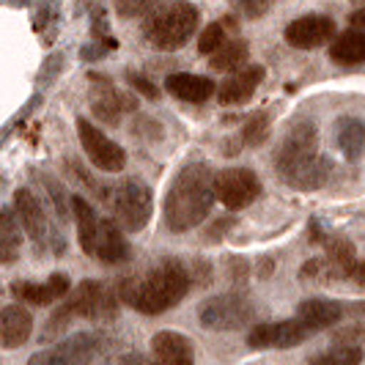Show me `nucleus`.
Masks as SVG:
<instances>
[{
    "label": "nucleus",
    "instance_id": "31",
    "mask_svg": "<svg viewBox=\"0 0 365 365\" xmlns=\"http://www.w3.org/2000/svg\"><path fill=\"white\" fill-rule=\"evenodd\" d=\"M222 44H225V28L220 22H212V25L203 28L201 36H198V53L215 55Z\"/></svg>",
    "mask_w": 365,
    "mask_h": 365
},
{
    "label": "nucleus",
    "instance_id": "26",
    "mask_svg": "<svg viewBox=\"0 0 365 365\" xmlns=\"http://www.w3.org/2000/svg\"><path fill=\"white\" fill-rule=\"evenodd\" d=\"M322 267L332 277H349L351 269L357 267V253L354 245L349 239H332L327 245V261H322Z\"/></svg>",
    "mask_w": 365,
    "mask_h": 365
},
{
    "label": "nucleus",
    "instance_id": "30",
    "mask_svg": "<svg viewBox=\"0 0 365 365\" xmlns=\"http://www.w3.org/2000/svg\"><path fill=\"white\" fill-rule=\"evenodd\" d=\"M113 6H115V14L121 19H135L151 14L160 6V0H113Z\"/></svg>",
    "mask_w": 365,
    "mask_h": 365
},
{
    "label": "nucleus",
    "instance_id": "17",
    "mask_svg": "<svg viewBox=\"0 0 365 365\" xmlns=\"http://www.w3.org/2000/svg\"><path fill=\"white\" fill-rule=\"evenodd\" d=\"M264 66H247V69H237V74H231L222 86L217 88V102L231 108V105H245L253 99L256 88L264 80Z\"/></svg>",
    "mask_w": 365,
    "mask_h": 365
},
{
    "label": "nucleus",
    "instance_id": "36",
    "mask_svg": "<svg viewBox=\"0 0 365 365\" xmlns=\"http://www.w3.org/2000/svg\"><path fill=\"white\" fill-rule=\"evenodd\" d=\"M351 31H354V34H365V11L363 9H357V11L351 14Z\"/></svg>",
    "mask_w": 365,
    "mask_h": 365
},
{
    "label": "nucleus",
    "instance_id": "34",
    "mask_svg": "<svg viewBox=\"0 0 365 365\" xmlns=\"http://www.w3.org/2000/svg\"><path fill=\"white\" fill-rule=\"evenodd\" d=\"M272 6H274V0H247V3H245V9H247V14H250V17H261V14H267Z\"/></svg>",
    "mask_w": 365,
    "mask_h": 365
},
{
    "label": "nucleus",
    "instance_id": "13",
    "mask_svg": "<svg viewBox=\"0 0 365 365\" xmlns=\"http://www.w3.org/2000/svg\"><path fill=\"white\" fill-rule=\"evenodd\" d=\"M305 338H311V332L302 327L299 319H283V322L256 324L247 335V344L250 349H294Z\"/></svg>",
    "mask_w": 365,
    "mask_h": 365
},
{
    "label": "nucleus",
    "instance_id": "24",
    "mask_svg": "<svg viewBox=\"0 0 365 365\" xmlns=\"http://www.w3.org/2000/svg\"><path fill=\"white\" fill-rule=\"evenodd\" d=\"M22 247V228L14 212L6 206L0 209V264H14Z\"/></svg>",
    "mask_w": 365,
    "mask_h": 365
},
{
    "label": "nucleus",
    "instance_id": "23",
    "mask_svg": "<svg viewBox=\"0 0 365 365\" xmlns=\"http://www.w3.org/2000/svg\"><path fill=\"white\" fill-rule=\"evenodd\" d=\"M335 140L344 151L349 163H357L360 154H363V121L354 118V115H344L338 118L335 124Z\"/></svg>",
    "mask_w": 365,
    "mask_h": 365
},
{
    "label": "nucleus",
    "instance_id": "28",
    "mask_svg": "<svg viewBox=\"0 0 365 365\" xmlns=\"http://www.w3.org/2000/svg\"><path fill=\"white\" fill-rule=\"evenodd\" d=\"M363 363V349L351 344H338L322 354L311 357V365H360Z\"/></svg>",
    "mask_w": 365,
    "mask_h": 365
},
{
    "label": "nucleus",
    "instance_id": "20",
    "mask_svg": "<svg viewBox=\"0 0 365 365\" xmlns=\"http://www.w3.org/2000/svg\"><path fill=\"white\" fill-rule=\"evenodd\" d=\"M34 332V316L22 305H6L0 311V346L19 349Z\"/></svg>",
    "mask_w": 365,
    "mask_h": 365
},
{
    "label": "nucleus",
    "instance_id": "7",
    "mask_svg": "<svg viewBox=\"0 0 365 365\" xmlns=\"http://www.w3.org/2000/svg\"><path fill=\"white\" fill-rule=\"evenodd\" d=\"M253 319V305L245 294L228 292L217 294L212 299H206L198 308V322L203 329H215V332H228V329L245 327Z\"/></svg>",
    "mask_w": 365,
    "mask_h": 365
},
{
    "label": "nucleus",
    "instance_id": "8",
    "mask_svg": "<svg viewBox=\"0 0 365 365\" xmlns=\"http://www.w3.org/2000/svg\"><path fill=\"white\" fill-rule=\"evenodd\" d=\"M261 195V179L250 168H225L215 173V201L225 209L239 212L258 201Z\"/></svg>",
    "mask_w": 365,
    "mask_h": 365
},
{
    "label": "nucleus",
    "instance_id": "5",
    "mask_svg": "<svg viewBox=\"0 0 365 365\" xmlns=\"http://www.w3.org/2000/svg\"><path fill=\"white\" fill-rule=\"evenodd\" d=\"M198 25H201L198 6H192L187 0H170L165 6H157L148 14L146 25H143V36L157 50H179L192 38Z\"/></svg>",
    "mask_w": 365,
    "mask_h": 365
},
{
    "label": "nucleus",
    "instance_id": "1",
    "mask_svg": "<svg viewBox=\"0 0 365 365\" xmlns=\"http://www.w3.org/2000/svg\"><path fill=\"white\" fill-rule=\"evenodd\" d=\"M215 206V170L206 163H187L165 195V225L173 234H187L209 217Z\"/></svg>",
    "mask_w": 365,
    "mask_h": 365
},
{
    "label": "nucleus",
    "instance_id": "25",
    "mask_svg": "<svg viewBox=\"0 0 365 365\" xmlns=\"http://www.w3.org/2000/svg\"><path fill=\"white\" fill-rule=\"evenodd\" d=\"M329 58L338 66H360L365 58V34H354V31L341 34L329 47Z\"/></svg>",
    "mask_w": 365,
    "mask_h": 365
},
{
    "label": "nucleus",
    "instance_id": "18",
    "mask_svg": "<svg viewBox=\"0 0 365 365\" xmlns=\"http://www.w3.org/2000/svg\"><path fill=\"white\" fill-rule=\"evenodd\" d=\"M129 242L124 237V231L113 222V220H99V231H96V242H93V258L115 267V264H124L129 258Z\"/></svg>",
    "mask_w": 365,
    "mask_h": 365
},
{
    "label": "nucleus",
    "instance_id": "11",
    "mask_svg": "<svg viewBox=\"0 0 365 365\" xmlns=\"http://www.w3.org/2000/svg\"><path fill=\"white\" fill-rule=\"evenodd\" d=\"M11 212H14V217H17L19 228H22V231L31 237V242L36 245V253H41V250L47 247L50 237H53V228H50V222H47V215H44L38 198L28 187H19L17 192H14V206H11Z\"/></svg>",
    "mask_w": 365,
    "mask_h": 365
},
{
    "label": "nucleus",
    "instance_id": "32",
    "mask_svg": "<svg viewBox=\"0 0 365 365\" xmlns=\"http://www.w3.org/2000/svg\"><path fill=\"white\" fill-rule=\"evenodd\" d=\"M129 83L138 88V91L143 93V96H148V99H160V91H157V86L151 83V80H146L143 74H138V72H129Z\"/></svg>",
    "mask_w": 365,
    "mask_h": 365
},
{
    "label": "nucleus",
    "instance_id": "14",
    "mask_svg": "<svg viewBox=\"0 0 365 365\" xmlns=\"http://www.w3.org/2000/svg\"><path fill=\"white\" fill-rule=\"evenodd\" d=\"M148 365H195V346L184 332L160 329L151 338V363Z\"/></svg>",
    "mask_w": 365,
    "mask_h": 365
},
{
    "label": "nucleus",
    "instance_id": "3",
    "mask_svg": "<svg viewBox=\"0 0 365 365\" xmlns=\"http://www.w3.org/2000/svg\"><path fill=\"white\" fill-rule=\"evenodd\" d=\"M190 272L184 269L179 261H163L157 264L146 277H138L124 286L121 299H127L129 305L143 316H160L170 311L182 302L190 292Z\"/></svg>",
    "mask_w": 365,
    "mask_h": 365
},
{
    "label": "nucleus",
    "instance_id": "27",
    "mask_svg": "<svg viewBox=\"0 0 365 365\" xmlns=\"http://www.w3.org/2000/svg\"><path fill=\"white\" fill-rule=\"evenodd\" d=\"M245 61H247V41H242V38L225 41L217 53L209 55L212 69H220V72H237Z\"/></svg>",
    "mask_w": 365,
    "mask_h": 365
},
{
    "label": "nucleus",
    "instance_id": "6",
    "mask_svg": "<svg viewBox=\"0 0 365 365\" xmlns=\"http://www.w3.org/2000/svg\"><path fill=\"white\" fill-rule=\"evenodd\" d=\"M105 195L115 215L113 222L121 231H143L148 225L154 212V195L148 184H143L140 179H127V182H118Z\"/></svg>",
    "mask_w": 365,
    "mask_h": 365
},
{
    "label": "nucleus",
    "instance_id": "12",
    "mask_svg": "<svg viewBox=\"0 0 365 365\" xmlns=\"http://www.w3.org/2000/svg\"><path fill=\"white\" fill-rule=\"evenodd\" d=\"M91 110L96 118L108 121L110 127H118L121 115L127 110H138V99L129 96V93H121L108 77L102 74H91Z\"/></svg>",
    "mask_w": 365,
    "mask_h": 365
},
{
    "label": "nucleus",
    "instance_id": "21",
    "mask_svg": "<svg viewBox=\"0 0 365 365\" xmlns=\"http://www.w3.org/2000/svg\"><path fill=\"white\" fill-rule=\"evenodd\" d=\"M72 292L69 274L53 272L44 283H14V294L31 305H53Z\"/></svg>",
    "mask_w": 365,
    "mask_h": 365
},
{
    "label": "nucleus",
    "instance_id": "2",
    "mask_svg": "<svg viewBox=\"0 0 365 365\" xmlns=\"http://www.w3.org/2000/svg\"><path fill=\"white\" fill-rule=\"evenodd\" d=\"M274 170L294 190H319L327 184L332 163L319 154V132L311 121H299L289 129L274 151Z\"/></svg>",
    "mask_w": 365,
    "mask_h": 365
},
{
    "label": "nucleus",
    "instance_id": "10",
    "mask_svg": "<svg viewBox=\"0 0 365 365\" xmlns=\"http://www.w3.org/2000/svg\"><path fill=\"white\" fill-rule=\"evenodd\" d=\"M77 138L83 143V151L88 154L93 168L105 170V173H121L127 165V151L118 146L115 140H110L102 129L88 118H77Z\"/></svg>",
    "mask_w": 365,
    "mask_h": 365
},
{
    "label": "nucleus",
    "instance_id": "33",
    "mask_svg": "<svg viewBox=\"0 0 365 365\" xmlns=\"http://www.w3.org/2000/svg\"><path fill=\"white\" fill-rule=\"evenodd\" d=\"M47 182V192L53 195L55 201V209H58V215H61V220L69 217V206H66V198H63V190L58 187V182H53V179H44Z\"/></svg>",
    "mask_w": 365,
    "mask_h": 365
},
{
    "label": "nucleus",
    "instance_id": "9",
    "mask_svg": "<svg viewBox=\"0 0 365 365\" xmlns=\"http://www.w3.org/2000/svg\"><path fill=\"white\" fill-rule=\"evenodd\" d=\"M99 335L93 332H77L72 338L58 341L55 346L38 349L28 357V365H91L99 354Z\"/></svg>",
    "mask_w": 365,
    "mask_h": 365
},
{
    "label": "nucleus",
    "instance_id": "22",
    "mask_svg": "<svg viewBox=\"0 0 365 365\" xmlns=\"http://www.w3.org/2000/svg\"><path fill=\"white\" fill-rule=\"evenodd\" d=\"M69 212L74 215L77 222V242L83 247V253L93 256V242H96V231H99V215L93 212V206L83 195H72L69 198Z\"/></svg>",
    "mask_w": 365,
    "mask_h": 365
},
{
    "label": "nucleus",
    "instance_id": "29",
    "mask_svg": "<svg viewBox=\"0 0 365 365\" xmlns=\"http://www.w3.org/2000/svg\"><path fill=\"white\" fill-rule=\"evenodd\" d=\"M269 115L267 113H256V115H250L247 118V124L242 129V140H245V146H261L267 138H269Z\"/></svg>",
    "mask_w": 365,
    "mask_h": 365
},
{
    "label": "nucleus",
    "instance_id": "16",
    "mask_svg": "<svg viewBox=\"0 0 365 365\" xmlns=\"http://www.w3.org/2000/svg\"><path fill=\"white\" fill-rule=\"evenodd\" d=\"M297 319L313 335V332L335 327L344 319V305L329 299V297H311V299H302L297 305Z\"/></svg>",
    "mask_w": 365,
    "mask_h": 365
},
{
    "label": "nucleus",
    "instance_id": "19",
    "mask_svg": "<svg viewBox=\"0 0 365 365\" xmlns=\"http://www.w3.org/2000/svg\"><path fill=\"white\" fill-rule=\"evenodd\" d=\"M165 88L173 93L182 102H192V105H203L215 96V80L203 77V74L190 72H173L165 77Z\"/></svg>",
    "mask_w": 365,
    "mask_h": 365
},
{
    "label": "nucleus",
    "instance_id": "35",
    "mask_svg": "<svg viewBox=\"0 0 365 365\" xmlns=\"http://www.w3.org/2000/svg\"><path fill=\"white\" fill-rule=\"evenodd\" d=\"M110 365H146V360L138 354V351H124V354H118V357H113Z\"/></svg>",
    "mask_w": 365,
    "mask_h": 365
},
{
    "label": "nucleus",
    "instance_id": "15",
    "mask_svg": "<svg viewBox=\"0 0 365 365\" xmlns=\"http://www.w3.org/2000/svg\"><path fill=\"white\" fill-rule=\"evenodd\" d=\"M283 36L297 50H313V47L327 44L329 38H335V22L324 14H308V17L289 22Z\"/></svg>",
    "mask_w": 365,
    "mask_h": 365
},
{
    "label": "nucleus",
    "instance_id": "4",
    "mask_svg": "<svg viewBox=\"0 0 365 365\" xmlns=\"http://www.w3.org/2000/svg\"><path fill=\"white\" fill-rule=\"evenodd\" d=\"M115 311H118V302L108 286H102L99 280H83L53 311L50 322L41 329V341L61 338V332L69 327L74 319H113Z\"/></svg>",
    "mask_w": 365,
    "mask_h": 365
}]
</instances>
